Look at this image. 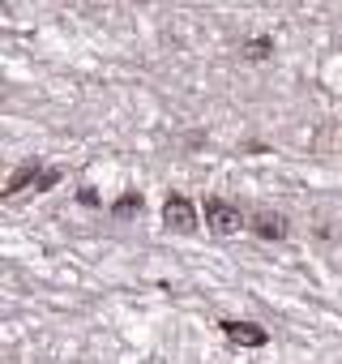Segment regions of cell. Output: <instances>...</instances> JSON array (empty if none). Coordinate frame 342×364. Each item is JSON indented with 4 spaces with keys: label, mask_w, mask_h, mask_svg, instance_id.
<instances>
[{
    "label": "cell",
    "mask_w": 342,
    "mask_h": 364,
    "mask_svg": "<svg viewBox=\"0 0 342 364\" xmlns=\"http://www.w3.org/2000/svg\"><path fill=\"white\" fill-rule=\"evenodd\" d=\"M206 227L214 236H235L244 227V214H240V206H231L223 198H206Z\"/></svg>",
    "instance_id": "1"
},
{
    "label": "cell",
    "mask_w": 342,
    "mask_h": 364,
    "mask_svg": "<svg viewBox=\"0 0 342 364\" xmlns=\"http://www.w3.org/2000/svg\"><path fill=\"white\" fill-rule=\"evenodd\" d=\"M163 223H167L171 232H180V236H192V232H197V210H192L188 198L171 193V198L163 202Z\"/></svg>",
    "instance_id": "2"
},
{
    "label": "cell",
    "mask_w": 342,
    "mask_h": 364,
    "mask_svg": "<svg viewBox=\"0 0 342 364\" xmlns=\"http://www.w3.org/2000/svg\"><path fill=\"white\" fill-rule=\"evenodd\" d=\"M223 334L231 338V343H240V347H265L270 343V334H265L257 322H223Z\"/></svg>",
    "instance_id": "3"
},
{
    "label": "cell",
    "mask_w": 342,
    "mask_h": 364,
    "mask_svg": "<svg viewBox=\"0 0 342 364\" xmlns=\"http://www.w3.org/2000/svg\"><path fill=\"white\" fill-rule=\"evenodd\" d=\"M253 227H257V236H265V240H278V236H287V218H282V214H270V210H261V214L253 218Z\"/></svg>",
    "instance_id": "4"
},
{
    "label": "cell",
    "mask_w": 342,
    "mask_h": 364,
    "mask_svg": "<svg viewBox=\"0 0 342 364\" xmlns=\"http://www.w3.org/2000/svg\"><path fill=\"white\" fill-rule=\"evenodd\" d=\"M35 172H39V163H26L21 172H13V176H9V184H5V189H9V193H17L21 184H30V180H35Z\"/></svg>",
    "instance_id": "5"
},
{
    "label": "cell",
    "mask_w": 342,
    "mask_h": 364,
    "mask_svg": "<svg viewBox=\"0 0 342 364\" xmlns=\"http://www.w3.org/2000/svg\"><path fill=\"white\" fill-rule=\"evenodd\" d=\"M133 210H141V198L137 193H125V202H116V214H133Z\"/></svg>",
    "instance_id": "6"
},
{
    "label": "cell",
    "mask_w": 342,
    "mask_h": 364,
    "mask_svg": "<svg viewBox=\"0 0 342 364\" xmlns=\"http://www.w3.org/2000/svg\"><path fill=\"white\" fill-rule=\"evenodd\" d=\"M265 52H270V43H265V39H257V43H249V56L257 60V56H265Z\"/></svg>",
    "instance_id": "7"
},
{
    "label": "cell",
    "mask_w": 342,
    "mask_h": 364,
    "mask_svg": "<svg viewBox=\"0 0 342 364\" xmlns=\"http://www.w3.org/2000/svg\"><path fill=\"white\" fill-rule=\"evenodd\" d=\"M78 198H82L86 206H99V193H94V189H82V193H78Z\"/></svg>",
    "instance_id": "8"
}]
</instances>
